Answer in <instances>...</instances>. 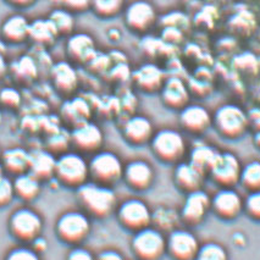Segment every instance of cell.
<instances>
[{"label": "cell", "mask_w": 260, "mask_h": 260, "mask_svg": "<svg viewBox=\"0 0 260 260\" xmlns=\"http://www.w3.org/2000/svg\"><path fill=\"white\" fill-rule=\"evenodd\" d=\"M76 199L81 210L94 219H105L115 213L117 196L113 187L88 180L76 189Z\"/></svg>", "instance_id": "cell-1"}, {"label": "cell", "mask_w": 260, "mask_h": 260, "mask_svg": "<svg viewBox=\"0 0 260 260\" xmlns=\"http://www.w3.org/2000/svg\"><path fill=\"white\" fill-rule=\"evenodd\" d=\"M54 178L60 186L76 189L89 180L88 160L76 150H68L56 156Z\"/></svg>", "instance_id": "cell-2"}, {"label": "cell", "mask_w": 260, "mask_h": 260, "mask_svg": "<svg viewBox=\"0 0 260 260\" xmlns=\"http://www.w3.org/2000/svg\"><path fill=\"white\" fill-rule=\"evenodd\" d=\"M213 127L225 140H240L249 128V116L240 105L229 103L216 109L213 115Z\"/></svg>", "instance_id": "cell-3"}, {"label": "cell", "mask_w": 260, "mask_h": 260, "mask_svg": "<svg viewBox=\"0 0 260 260\" xmlns=\"http://www.w3.org/2000/svg\"><path fill=\"white\" fill-rule=\"evenodd\" d=\"M92 231V217L83 210H68L57 217L55 235L62 243L80 246Z\"/></svg>", "instance_id": "cell-4"}, {"label": "cell", "mask_w": 260, "mask_h": 260, "mask_svg": "<svg viewBox=\"0 0 260 260\" xmlns=\"http://www.w3.org/2000/svg\"><path fill=\"white\" fill-rule=\"evenodd\" d=\"M150 150L156 159L164 164H177L187 154L184 136L174 128L155 131L149 142Z\"/></svg>", "instance_id": "cell-5"}, {"label": "cell", "mask_w": 260, "mask_h": 260, "mask_svg": "<svg viewBox=\"0 0 260 260\" xmlns=\"http://www.w3.org/2000/svg\"><path fill=\"white\" fill-rule=\"evenodd\" d=\"M44 228L43 217L38 211L29 207L15 209L8 220L9 234L14 240L22 244H29L42 235Z\"/></svg>", "instance_id": "cell-6"}, {"label": "cell", "mask_w": 260, "mask_h": 260, "mask_svg": "<svg viewBox=\"0 0 260 260\" xmlns=\"http://www.w3.org/2000/svg\"><path fill=\"white\" fill-rule=\"evenodd\" d=\"M123 161L111 150H98L88 160L89 180L113 187L122 180Z\"/></svg>", "instance_id": "cell-7"}, {"label": "cell", "mask_w": 260, "mask_h": 260, "mask_svg": "<svg viewBox=\"0 0 260 260\" xmlns=\"http://www.w3.org/2000/svg\"><path fill=\"white\" fill-rule=\"evenodd\" d=\"M131 249L138 260H159L166 253V236L149 225L134 232Z\"/></svg>", "instance_id": "cell-8"}, {"label": "cell", "mask_w": 260, "mask_h": 260, "mask_svg": "<svg viewBox=\"0 0 260 260\" xmlns=\"http://www.w3.org/2000/svg\"><path fill=\"white\" fill-rule=\"evenodd\" d=\"M152 213L153 210L149 205L140 198L125 199L117 204L115 210V215L121 228L132 234L152 225Z\"/></svg>", "instance_id": "cell-9"}, {"label": "cell", "mask_w": 260, "mask_h": 260, "mask_svg": "<svg viewBox=\"0 0 260 260\" xmlns=\"http://www.w3.org/2000/svg\"><path fill=\"white\" fill-rule=\"evenodd\" d=\"M123 23L135 35H146L155 26L158 20L156 9L148 0H135L123 10Z\"/></svg>", "instance_id": "cell-10"}, {"label": "cell", "mask_w": 260, "mask_h": 260, "mask_svg": "<svg viewBox=\"0 0 260 260\" xmlns=\"http://www.w3.org/2000/svg\"><path fill=\"white\" fill-rule=\"evenodd\" d=\"M211 211V196L203 188L187 193L178 215L181 222L189 228L201 225Z\"/></svg>", "instance_id": "cell-11"}, {"label": "cell", "mask_w": 260, "mask_h": 260, "mask_svg": "<svg viewBox=\"0 0 260 260\" xmlns=\"http://www.w3.org/2000/svg\"><path fill=\"white\" fill-rule=\"evenodd\" d=\"M241 160L231 152H219L208 171V177L219 187H235L240 183Z\"/></svg>", "instance_id": "cell-12"}, {"label": "cell", "mask_w": 260, "mask_h": 260, "mask_svg": "<svg viewBox=\"0 0 260 260\" xmlns=\"http://www.w3.org/2000/svg\"><path fill=\"white\" fill-rule=\"evenodd\" d=\"M71 147L81 154H94L104 144V132L92 120L84 121L70 129Z\"/></svg>", "instance_id": "cell-13"}, {"label": "cell", "mask_w": 260, "mask_h": 260, "mask_svg": "<svg viewBox=\"0 0 260 260\" xmlns=\"http://www.w3.org/2000/svg\"><path fill=\"white\" fill-rule=\"evenodd\" d=\"M199 247L197 236L188 229L176 228L166 237V253L174 260H194Z\"/></svg>", "instance_id": "cell-14"}, {"label": "cell", "mask_w": 260, "mask_h": 260, "mask_svg": "<svg viewBox=\"0 0 260 260\" xmlns=\"http://www.w3.org/2000/svg\"><path fill=\"white\" fill-rule=\"evenodd\" d=\"M48 76H49L51 88L66 99L74 96L80 86L78 72L74 63L69 60L54 62L48 72Z\"/></svg>", "instance_id": "cell-15"}, {"label": "cell", "mask_w": 260, "mask_h": 260, "mask_svg": "<svg viewBox=\"0 0 260 260\" xmlns=\"http://www.w3.org/2000/svg\"><path fill=\"white\" fill-rule=\"evenodd\" d=\"M211 211L223 221H232L243 213V197L235 187H220L211 196Z\"/></svg>", "instance_id": "cell-16"}, {"label": "cell", "mask_w": 260, "mask_h": 260, "mask_svg": "<svg viewBox=\"0 0 260 260\" xmlns=\"http://www.w3.org/2000/svg\"><path fill=\"white\" fill-rule=\"evenodd\" d=\"M122 181L135 192H146L155 181V170L147 160H131L123 166Z\"/></svg>", "instance_id": "cell-17"}, {"label": "cell", "mask_w": 260, "mask_h": 260, "mask_svg": "<svg viewBox=\"0 0 260 260\" xmlns=\"http://www.w3.org/2000/svg\"><path fill=\"white\" fill-rule=\"evenodd\" d=\"M178 122L181 128L193 136L204 135L213 127V115L201 104H189L181 109L178 114Z\"/></svg>", "instance_id": "cell-18"}, {"label": "cell", "mask_w": 260, "mask_h": 260, "mask_svg": "<svg viewBox=\"0 0 260 260\" xmlns=\"http://www.w3.org/2000/svg\"><path fill=\"white\" fill-rule=\"evenodd\" d=\"M155 134L153 122L144 115H129L121 126V135L129 146L142 147L149 144Z\"/></svg>", "instance_id": "cell-19"}, {"label": "cell", "mask_w": 260, "mask_h": 260, "mask_svg": "<svg viewBox=\"0 0 260 260\" xmlns=\"http://www.w3.org/2000/svg\"><path fill=\"white\" fill-rule=\"evenodd\" d=\"M95 41L88 33H72L65 44L66 57L74 65H86L96 53Z\"/></svg>", "instance_id": "cell-20"}, {"label": "cell", "mask_w": 260, "mask_h": 260, "mask_svg": "<svg viewBox=\"0 0 260 260\" xmlns=\"http://www.w3.org/2000/svg\"><path fill=\"white\" fill-rule=\"evenodd\" d=\"M165 80L164 71L152 62L143 63L131 74V82L144 94L159 93Z\"/></svg>", "instance_id": "cell-21"}, {"label": "cell", "mask_w": 260, "mask_h": 260, "mask_svg": "<svg viewBox=\"0 0 260 260\" xmlns=\"http://www.w3.org/2000/svg\"><path fill=\"white\" fill-rule=\"evenodd\" d=\"M205 178H207V174L193 165L189 160H181L180 162L175 164L172 180L177 189L184 194L202 188Z\"/></svg>", "instance_id": "cell-22"}, {"label": "cell", "mask_w": 260, "mask_h": 260, "mask_svg": "<svg viewBox=\"0 0 260 260\" xmlns=\"http://www.w3.org/2000/svg\"><path fill=\"white\" fill-rule=\"evenodd\" d=\"M159 94L162 105L170 110L180 111L188 105L190 101L188 84L184 83L180 77L166 78Z\"/></svg>", "instance_id": "cell-23"}, {"label": "cell", "mask_w": 260, "mask_h": 260, "mask_svg": "<svg viewBox=\"0 0 260 260\" xmlns=\"http://www.w3.org/2000/svg\"><path fill=\"white\" fill-rule=\"evenodd\" d=\"M29 21L25 15L8 16L0 26V38L8 45H20L28 42Z\"/></svg>", "instance_id": "cell-24"}, {"label": "cell", "mask_w": 260, "mask_h": 260, "mask_svg": "<svg viewBox=\"0 0 260 260\" xmlns=\"http://www.w3.org/2000/svg\"><path fill=\"white\" fill-rule=\"evenodd\" d=\"M56 165V155L45 148H35L29 150L28 171L43 182H49L54 178Z\"/></svg>", "instance_id": "cell-25"}, {"label": "cell", "mask_w": 260, "mask_h": 260, "mask_svg": "<svg viewBox=\"0 0 260 260\" xmlns=\"http://www.w3.org/2000/svg\"><path fill=\"white\" fill-rule=\"evenodd\" d=\"M93 107L83 96H71L62 103L60 108V120L66 125L75 127L78 123L90 120Z\"/></svg>", "instance_id": "cell-26"}, {"label": "cell", "mask_w": 260, "mask_h": 260, "mask_svg": "<svg viewBox=\"0 0 260 260\" xmlns=\"http://www.w3.org/2000/svg\"><path fill=\"white\" fill-rule=\"evenodd\" d=\"M9 76L17 86L29 87L41 76V71L31 54H25L9 65Z\"/></svg>", "instance_id": "cell-27"}, {"label": "cell", "mask_w": 260, "mask_h": 260, "mask_svg": "<svg viewBox=\"0 0 260 260\" xmlns=\"http://www.w3.org/2000/svg\"><path fill=\"white\" fill-rule=\"evenodd\" d=\"M60 38L55 26L48 19H36L29 22L28 42L33 47L49 49Z\"/></svg>", "instance_id": "cell-28"}, {"label": "cell", "mask_w": 260, "mask_h": 260, "mask_svg": "<svg viewBox=\"0 0 260 260\" xmlns=\"http://www.w3.org/2000/svg\"><path fill=\"white\" fill-rule=\"evenodd\" d=\"M0 162L4 168L5 175L17 176L22 172L28 171L29 150L22 147H11L2 152Z\"/></svg>", "instance_id": "cell-29"}, {"label": "cell", "mask_w": 260, "mask_h": 260, "mask_svg": "<svg viewBox=\"0 0 260 260\" xmlns=\"http://www.w3.org/2000/svg\"><path fill=\"white\" fill-rule=\"evenodd\" d=\"M15 198L23 203H32L42 193V182L29 171L17 175L13 180Z\"/></svg>", "instance_id": "cell-30"}, {"label": "cell", "mask_w": 260, "mask_h": 260, "mask_svg": "<svg viewBox=\"0 0 260 260\" xmlns=\"http://www.w3.org/2000/svg\"><path fill=\"white\" fill-rule=\"evenodd\" d=\"M126 8V0H90V13L102 21L120 16Z\"/></svg>", "instance_id": "cell-31"}, {"label": "cell", "mask_w": 260, "mask_h": 260, "mask_svg": "<svg viewBox=\"0 0 260 260\" xmlns=\"http://www.w3.org/2000/svg\"><path fill=\"white\" fill-rule=\"evenodd\" d=\"M219 150L210 144L199 143L193 146L188 152V160L193 165L197 166L202 171H204L208 176V171L216 159Z\"/></svg>", "instance_id": "cell-32"}, {"label": "cell", "mask_w": 260, "mask_h": 260, "mask_svg": "<svg viewBox=\"0 0 260 260\" xmlns=\"http://www.w3.org/2000/svg\"><path fill=\"white\" fill-rule=\"evenodd\" d=\"M45 149L49 150L54 155H60V154L68 152L71 148V136L70 129L66 127H60L56 131L51 132L45 137Z\"/></svg>", "instance_id": "cell-33"}, {"label": "cell", "mask_w": 260, "mask_h": 260, "mask_svg": "<svg viewBox=\"0 0 260 260\" xmlns=\"http://www.w3.org/2000/svg\"><path fill=\"white\" fill-rule=\"evenodd\" d=\"M48 19L55 26L60 37H69L72 33H75L76 20H75L74 14L62 10V9L54 8V10L49 14Z\"/></svg>", "instance_id": "cell-34"}, {"label": "cell", "mask_w": 260, "mask_h": 260, "mask_svg": "<svg viewBox=\"0 0 260 260\" xmlns=\"http://www.w3.org/2000/svg\"><path fill=\"white\" fill-rule=\"evenodd\" d=\"M178 221H181L180 215L171 208L159 207L152 213V226L160 230L161 232H170L176 229Z\"/></svg>", "instance_id": "cell-35"}, {"label": "cell", "mask_w": 260, "mask_h": 260, "mask_svg": "<svg viewBox=\"0 0 260 260\" xmlns=\"http://www.w3.org/2000/svg\"><path fill=\"white\" fill-rule=\"evenodd\" d=\"M240 184L248 192L260 189V161L252 160L242 166Z\"/></svg>", "instance_id": "cell-36"}, {"label": "cell", "mask_w": 260, "mask_h": 260, "mask_svg": "<svg viewBox=\"0 0 260 260\" xmlns=\"http://www.w3.org/2000/svg\"><path fill=\"white\" fill-rule=\"evenodd\" d=\"M194 260H230V255L222 244L210 241L201 244Z\"/></svg>", "instance_id": "cell-37"}, {"label": "cell", "mask_w": 260, "mask_h": 260, "mask_svg": "<svg viewBox=\"0 0 260 260\" xmlns=\"http://www.w3.org/2000/svg\"><path fill=\"white\" fill-rule=\"evenodd\" d=\"M22 93L16 87H4L0 89V108L5 110L16 111L22 108Z\"/></svg>", "instance_id": "cell-38"}, {"label": "cell", "mask_w": 260, "mask_h": 260, "mask_svg": "<svg viewBox=\"0 0 260 260\" xmlns=\"http://www.w3.org/2000/svg\"><path fill=\"white\" fill-rule=\"evenodd\" d=\"M84 66L88 69L89 72H92V74L94 75H107L109 70L111 69V66H113V62H111L109 54L96 51L92 59H90Z\"/></svg>", "instance_id": "cell-39"}, {"label": "cell", "mask_w": 260, "mask_h": 260, "mask_svg": "<svg viewBox=\"0 0 260 260\" xmlns=\"http://www.w3.org/2000/svg\"><path fill=\"white\" fill-rule=\"evenodd\" d=\"M54 8L62 9L74 15L90 11V0H50Z\"/></svg>", "instance_id": "cell-40"}, {"label": "cell", "mask_w": 260, "mask_h": 260, "mask_svg": "<svg viewBox=\"0 0 260 260\" xmlns=\"http://www.w3.org/2000/svg\"><path fill=\"white\" fill-rule=\"evenodd\" d=\"M243 211L248 217L260 222V189L248 192L243 198Z\"/></svg>", "instance_id": "cell-41"}, {"label": "cell", "mask_w": 260, "mask_h": 260, "mask_svg": "<svg viewBox=\"0 0 260 260\" xmlns=\"http://www.w3.org/2000/svg\"><path fill=\"white\" fill-rule=\"evenodd\" d=\"M4 260H42L41 254L32 249L28 244L15 247L7 254Z\"/></svg>", "instance_id": "cell-42"}, {"label": "cell", "mask_w": 260, "mask_h": 260, "mask_svg": "<svg viewBox=\"0 0 260 260\" xmlns=\"http://www.w3.org/2000/svg\"><path fill=\"white\" fill-rule=\"evenodd\" d=\"M15 198L14 184L13 180L5 175L4 177L0 178V209L7 208L8 205L13 203Z\"/></svg>", "instance_id": "cell-43"}, {"label": "cell", "mask_w": 260, "mask_h": 260, "mask_svg": "<svg viewBox=\"0 0 260 260\" xmlns=\"http://www.w3.org/2000/svg\"><path fill=\"white\" fill-rule=\"evenodd\" d=\"M131 74L132 71H129L127 62H123L111 66L107 75L110 76L111 80L115 81V82H125L126 80H131Z\"/></svg>", "instance_id": "cell-44"}, {"label": "cell", "mask_w": 260, "mask_h": 260, "mask_svg": "<svg viewBox=\"0 0 260 260\" xmlns=\"http://www.w3.org/2000/svg\"><path fill=\"white\" fill-rule=\"evenodd\" d=\"M66 260H96V256L87 248L74 246L66 255Z\"/></svg>", "instance_id": "cell-45"}, {"label": "cell", "mask_w": 260, "mask_h": 260, "mask_svg": "<svg viewBox=\"0 0 260 260\" xmlns=\"http://www.w3.org/2000/svg\"><path fill=\"white\" fill-rule=\"evenodd\" d=\"M9 7L17 9V10H25V9L32 8L38 0H3Z\"/></svg>", "instance_id": "cell-46"}, {"label": "cell", "mask_w": 260, "mask_h": 260, "mask_svg": "<svg viewBox=\"0 0 260 260\" xmlns=\"http://www.w3.org/2000/svg\"><path fill=\"white\" fill-rule=\"evenodd\" d=\"M96 260H125V258L117 250L105 249L96 255Z\"/></svg>", "instance_id": "cell-47"}, {"label": "cell", "mask_w": 260, "mask_h": 260, "mask_svg": "<svg viewBox=\"0 0 260 260\" xmlns=\"http://www.w3.org/2000/svg\"><path fill=\"white\" fill-rule=\"evenodd\" d=\"M28 246H31L32 249H35L36 252L42 255V254H43L45 250L48 249V241L41 235V236H38L37 238H35V240H33L31 243L28 244Z\"/></svg>", "instance_id": "cell-48"}, {"label": "cell", "mask_w": 260, "mask_h": 260, "mask_svg": "<svg viewBox=\"0 0 260 260\" xmlns=\"http://www.w3.org/2000/svg\"><path fill=\"white\" fill-rule=\"evenodd\" d=\"M9 65L10 63L8 62L5 55H0V81L9 76Z\"/></svg>", "instance_id": "cell-49"}, {"label": "cell", "mask_w": 260, "mask_h": 260, "mask_svg": "<svg viewBox=\"0 0 260 260\" xmlns=\"http://www.w3.org/2000/svg\"><path fill=\"white\" fill-rule=\"evenodd\" d=\"M108 38L110 39L111 42H119L120 38H121V32H120V29H117V28H111V29H109V32H108Z\"/></svg>", "instance_id": "cell-50"}, {"label": "cell", "mask_w": 260, "mask_h": 260, "mask_svg": "<svg viewBox=\"0 0 260 260\" xmlns=\"http://www.w3.org/2000/svg\"><path fill=\"white\" fill-rule=\"evenodd\" d=\"M8 53V44L0 38V55H7Z\"/></svg>", "instance_id": "cell-51"}, {"label": "cell", "mask_w": 260, "mask_h": 260, "mask_svg": "<svg viewBox=\"0 0 260 260\" xmlns=\"http://www.w3.org/2000/svg\"><path fill=\"white\" fill-rule=\"evenodd\" d=\"M5 176V171H4V168H3L2 162H0V178Z\"/></svg>", "instance_id": "cell-52"}, {"label": "cell", "mask_w": 260, "mask_h": 260, "mask_svg": "<svg viewBox=\"0 0 260 260\" xmlns=\"http://www.w3.org/2000/svg\"><path fill=\"white\" fill-rule=\"evenodd\" d=\"M0 125H2V113H0Z\"/></svg>", "instance_id": "cell-53"}, {"label": "cell", "mask_w": 260, "mask_h": 260, "mask_svg": "<svg viewBox=\"0 0 260 260\" xmlns=\"http://www.w3.org/2000/svg\"><path fill=\"white\" fill-rule=\"evenodd\" d=\"M0 155H2V152H0Z\"/></svg>", "instance_id": "cell-54"}]
</instances>
